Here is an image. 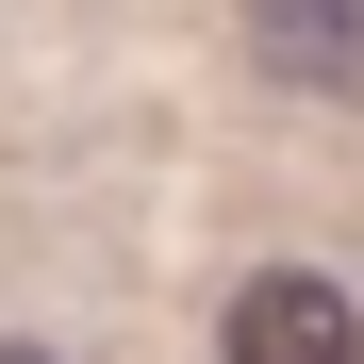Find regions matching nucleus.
<instances>
[{"instance_id": "f257e3e1", "label": "nucleus", "mask_w": 364, "mask_h": 364, "mask_svg": "<svg viewBox=\"0 0 364 364\" xmlns=\"http://www.w3.org/2000/svg\"><path fill=\"white\" fill-rule=\"evenodd\" d=\"M215 364H364V298L315 265H249L215 315Z\"/></svg>"}, {"instance_id": "f03ea898", "label": "nucleus", "mask_w": 364, "mask_h": 364, "mask_svg": "<svg viewBox=\"0 0 364 364\" xmlns=\"http://www.w3.org/2000/svg\"><path fill=\"white\" fill-rule=\"evenodd\" d=\"M249 67L282 100H348L364 83V0H249Z\"/></svg>"}, {"instance_id": "7ed1b4c3", "label": "nucleus", "mask_w": 364, "mask_h": 364, "mask_svg": "<svg viewBox=\"0 0 364 364\" xmlns=\"http://www.w3.org/2000/svg\"><path fill=\"white\" fill-rule=\"evenodd\" d=\"M0 364H50V348H0Z\"/></svg>"}]
</instances>
